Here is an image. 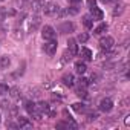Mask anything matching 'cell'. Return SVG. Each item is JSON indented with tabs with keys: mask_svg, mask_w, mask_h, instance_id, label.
<instances>
[{
	"mask_svg": "<svg viewBox=\"0 0 130 130\" xmlns=\"http://www.w3.org/2000/svg\"><path fill=\"white\" fill-rule=\"evenodd\" d=\"M95 2H96V0H87V6H89V8L95 6Z\"/></svg>",
	"mask_w": 130,
	"mask_h": 130,
	"instance_id": "d6a6232c",
	"label": "cell"
},
{
	"mask_svg": "<svg viewBox=\"0 0 130 130\" xmlns=\"http://www.w3.org/2000/svg\"><path fill=\"white\" fill-rule=\"evenodd\" d=\"M8 92H9V87L3 83H0V95H6Z\"/></svg>",
	"mask_w": 130,
	"mask_h": 130,
	"instance_id": "f546056e",
	"label": "cell"
},
{
	"mask_svg": "<svg viewBox=\"0 0 130 130\" xmlns=\"http://www.w3.org/2000/svg\"><path fill=\"white\" fill-rule=\"evenodd\" d=\"M9 64H11V58L8 55H2V57H0V68H2V69H8Z\"/></svg>",
	"mask_w": 130,
	"mask_h": 130,
	"instance_id": "2e32d148",
	"label": "cell"
},
{
	"mask_svg": "<svg viewBox=\"0 0 130 130\" xmlns=\"http://www.w3.org/2000/svg\"><path fill=\"white\" fill-rule=\"evenodd\" d=\"M55 35H57V32L52 26H43L41 28V37L44 40H55Z\"/></svg>",
	"mask_w": 130,
	"mask_h": 130,
	"instance_id": "277c9868",
	"label": "cell"
},
{
	"mask_svg": "<svg viewBox=\"0 0 130 130\" xmlns=\"http://www.w3.org/2000/svg\"><path fill=\"white\" fill-rule=\"evenodd\" d=\"M12 37H14L15 40H23V37H25V34H23V31H22V29H19V28H15V29L12 31Z\"/></svg>",
	"mask_w": 130,
	"mask_h": 130,
	"instance_id": "44dd1931",
	"label": "cell"
},
{
	"mask_svg": "<svg viewBox=\"0 0 130 130\" xmlns=\"http://www.w3.org/2000/svg\"><path fill=\"white\" fill-rule=\"evenodd\" d=\"M113 44H115V40H113V37H110V35H106V37L100 38V47H101L103 51H110V49L113 47Z\"/></svg>",
	"mask_w": 130,
	"mask_h": 130,
	"instance_id": "7a4b0ae2",
	"label": "cell"
},
{
	"mask_svg": "<svg viewBox=\"0 0 130 130\" xmlns=\"http://www.w3.org/2000/svg\"><path fill=\"white\" fill-rule=\"evenodd\" d=\"M74 29H75V25L72 22H63L61 25H58L60 34H71V32H74Z\"/></svg>",
	"mask_w": 130,
	"mask_h": 130,
	"instance_id": "5b68a950",
	"label": "cell"
},
{
	"mask_svg": "<svg viewBox=\"0 0 130 130\" xmlns=\"http://www.w3.org/2000/svg\"><path fill=\"white\" fill-rule=\"evenodd\" d=\"M58 9H60V6H58L57 3L47 2V3H44V6H43V9H41V11L44 12V15H49V17H52V15H57Z\"/></svg>",
	"mask_w": 130,
	"mask_h": 130,
	"instance_id": "6da1fadb",
	"label": "cell"
},
{
	"mask_svg": "<svg viewBox=\"0 0 130 130\" xmlns=\"http://www.w3.org/2000/svg\"><path fill=\"white\" fill-rule=\"evenodd\" d=\"M43 6H44V2H43V0H34V2L31 3L32 12H40V11L43 9Z\"/></svg>",
	"mask_w": 130,
	"mask_h": 130,
	"instance_id": "9a60e30c",
	"label": "cell"
},
{
	"mask_svg": "<svg viewBox=\"0 0 130 130\" xmlns=\"http://www.w3.org/2000/svg\"><path fill=\"white\" fill-rule=\"evenodd\" d=\"M74 68H75V72H77L78 75H83V74L87 71V66H86L84 61H77V63L74 64Z\"/></svg>",
	"mask_w": 130,
	"mask_h": 130,
	"instance_id": "5bb4252c",
	"label": "cell"
},
{
	"mask_svg": "<svg viewBox=\"0 0 130 130\" xmlns=\"http://www.w3.org/2000/svg\"><path fill=\"white\" fill-rule=\"evenodd\" d=\"M37 110H38L41 115H47L49 110H51V106H49V103H46V101H40V103L37 104Z\"/></svg>",
	"mask_w": 130,
	"mask_h": 130,
	"instance_id": "4fadbf2b",
	"label": "cell"
},
{
	"mask_svg": "<svg viewBox=\"0 0 130 130\" xmlns=\"http://www.w3.org/2000/svg\"><path fill=\"white\" fill-rule=\"evenodd\" d=\"M68 51L71 52L72 57H75L78 54V44H77V40L75 38H69L68 40Z\"/></svg>",
	"mask_w": 130,
	"mask_h": 130,
	"instance_id": "52a82bcc",
	"label": "cell"
},
{
	"mask_svg": "<svg viewBox=\"0 0 130 130\" xmlns=\"http://www.w3.org/2000/svg\"><path fill=\"white\" fill-rule=\"evenodd\" d=\"M57 46H58V43H57L55 40H47V43H44V46H43V51H44L49 57H52V55H55V52H57Z\"/></svg>",
	"mask_w": 130,
	"mask_h": 130,
	"instance_id": "3957f363",
	"label": "cell"
},
{
	"mask_svg": "<svg viewBox=\"0 0 130 130\" xmlns=\"http://www.w3.org/2000/svg\"><path fill=\"white\" fill-rule=\"evenodd\" d=\"M17 125L20 128H29V127H32V122L25 116H17Z\"/></svg>",
	"mask_w": 130,
	"mask_h": 130,
	"instance_id": "7c38bea8",
	"label": "cell"
},
{
	"mask_svg": "<svg viewBox=\"0 0 130 130\" xmlns=\"http://www.w3.org/2000/svg\"><path fill=\"white\" fill-rule=\"evenodd\" d=\"M107 28H109V26H107L106 23H101V25H98V26L93 29V34H95V35H101V34H104V32L107 31Z\"/></svg>",
	"mask_w": 130,
	"mask_h": 130,
	"instance_id": "d6986e66",
	"label": "cell"
},
{
	"mask_svg": "<svg viewBox=\"0 0 130 130\" xmlns=\"http://www.w3.org/2000/svg\"><path fill=\"white\" fill-rule=\"evenodd\" d=\"M6 112H8V116H9V118H17L19 110H17V107H15V106H9V109H8Z\"/></svg>",
	"mask_w": 130,
	"mask_h": 130,
	"instance_id": "603a6c76",
	"label": "cell"
},
{
	"mask_svg": "<svg viewBox=\"0 0 130 130\" xmlns=\"http://www.w3.org/2000/svg\"><path fill=\"white\" fill-rule=\"evenodd\" d=\"M25 109H26V112H28L29 115H32V113L37 112V104L32 103V101H26V103H25Z\"/></svg>",
	"mask_w": 130,
	"mask_h": 130,
	"instance_id": "e0dca14e",
	"label": "cell"
},
{
	"mask_svg": "<svg viewBox=\"0 0 130 130\" xmlns=\"http://www.w3.org/2000/svg\"><path fill=\"white\" fill-rule=\"evenodd\" d=\"M87 40H89V35H87V34H84V32L78 34V37H77V41H80V43H86Z\"/></svg>",
	"mask_w": 130,
	"mask_h": 130,
	"instance_id": "4316f807",
	"label": "cell"
},
{
	"mask_svg": "<svg viewBox=\"0 0 130 130\" xmlns=\"http://www.w3.org/2000/svg\"><path fill=\"white\" fill-rule=\"evenodd\" d=\"M6 15H8V9H5V8H0V23H2V22L6 19Z\"/></svg>",
	"mask_w": 130,
	"mask_h": 130,
	"instance_id": "4dcf8cb0",
	"label": "cell"
},
{
	"mask_svg": "<svg viewBox=\"0 0 130 130\" xmlns=\"http://www.w3.org/2000/svg\"><path fill=\"white\" fill-rule=\"evenodd\" d=\"M61 81L64 86H68V87H74L75 84V78H74V74H64L61 77Z\"/></svg>",
	"mask_w": 130,
	"mask_h": 130,
	"instance_id": "ba28073f",
	"label": "cell"
},
{
	"mask_svg": "<svg viewBox=\"0 0 130 130\" xmlns=\"http://www.w3.org/2000/svg\"><path fill=\"white\" fill-rule=\"evenodd\" d=\"M98 118V113L96 112H92V113H89V121H95Z\"/></svg>",
	"mask_w": 130,
	"mask_h": 130,
	"instance_id": "1f68e13d",
	"label": "cell"
},
{
	"mask_svg": "<svg viewBox=\"0 0 130 130\" xmlns=\"http://www.w3.org/2000/svg\"><path fill=\"white\" fill-rule=\"evenodd\" d=\"M89 9H90V17H92L93 20H103L104 12H103L98 6H92V8H89Z\"/></svg>",
	"mask_w": 130,
	"mask_h": 130,
	"instance_id": "9c48e42d",
	"label": "cell"
},
{
	"mask_svg": "<svg viewBox=\"0 0 130 130\" xmlns=\"http://www.w3.org/2000/svg\"><path fill=\"white\" fill-rule=\"evenodd\" d=\"M124 124H125V125H127V127H128V125H130V116H128V115H127V116H125V119H124Z\"/></svg>",
	"mask_w": 130,
	"mask_h": 130,
	"instance_id": "e575fe53",
	"label": "cell"
},
{
	"mask_svg": "<svg viewBox=\"0 0 130 130\" xmlns=\"http://www.w3.org/2000/svg\"><path fill=\"white\" fill-rule=\"evenodd\" d=\"M9 92H11V96H12L14 100H19V98L22 96V92H20V89H19V87H11V89H9Z\"/></svg>",
	"mask_w": 130,
	"mask_h": 130,
	"instance_id": "7402d4cb",
	"label": "cell"
},
{
	"mask_svg": "<svg viewBox=\"0 0 130 130\" xmlns=\"http://www.w3.org/2000/svg\"><path fill=\"white\" fill-rule=\"evenodd\" d=\"M78 54H80V57L83 58V61H90V60H93V54H92V51L87 49V47H81V51H78Z\"/></svg>",
	"mask_w": 130,
	"mask_h": 130,
	"instance_id": "8fae6325",
	"label": "cell"
},
{
	"mask_svg": "<svg viewBox=\"0 0 130 130\" xmlns=\"http://www.w3.org/2000/svg\"><path fill=\"white\" fill-rule=\"evenodd\" d=\"M66 11H68V14H69V15H77V14L80 12V8H78V5H72V6H71V8H68Z\"/></svg>",
	"mask_w": 130,
	"mask_h": 130,
	"instance_id": "cb8c5ba5",
	"label": "cell"
},
{
	"mask_svg": "<svg viewBox=\"0 0 130 130\" xmlns=\"http://www.w3.org/2000/svg\"><path fill=\"white\" fill-rule=\"evenodd\" d=\"M23 72H25V63L22 64V68H19V71H15V72H14V74H12L11 77H12V78H17V77H22V75H23Z\"/></svg>",
	"mask_w": 130,
	"mask_h": 130,
	"instance_id": "484cf974",
	"label": "cell"
},
{
	"mask_svg": "<svg viewBox=\"0 0 130 130\" xmlns=\"http://www.w3.org/2000/svg\"><path fill=\"white\" fill-rule=\"evenodd\" d=\"M103 2H106V3H107V2H112V0H103Z\"/></svg>",
	"mask_w": 130,
	"mask_h": 130,
	"instance_id": "d590c367",
	"label": "cell"
},
{
	"mask_svg": "<svg viewBox=\"0 0 130 130\" xmlns=\"http://www.w3.org/2000/svg\"><path fill=\"white\" fill-rule=\"evenodd\" d=\"M17 2H26V0H17Z\"/></svg>",
	"mask_w": 130,
	"mask_h": 130,
	"instance_id": "8d00e7d4",
	"label": "cell"
},
{
	"mask_svg": "<svg viewBox=\"0 0 130 130\" xmlns=\"http://www.w3.org/2000/svg\"><path fill=\"white\" fill-rule=\"evenodd\" d=\"M72 109H74L75 112H78V113H84V112H86V106H84L83 103H75V104H72Z\"/></svg>",
	"mask_w": 130,
	"mask_h": 130,
	"instance_id": "ffe728a7",
	"label": "cell"
},
{
	"mask_svg": "<svg viewBox=\"0 0 130 130\" xmlns=\"http://www.w3.org/2000/svg\"><path fill=\"white\" fill-rule=\"evenodd\" d=\"M122 11H124V6H122V5H116L115 9H113V15H121Z\"/></svg>",
	"mask_w": 130,
	"mask_h": 130,
	"instance_id": "83f0119b",
	"label": "cell"
},
{
	"mask_svg": "<svg viewBox=\"0 0 130 130\" xmlns=\"http://www.w3.org/2000/svg\"><path fill=\"white\" fill-rule=\"evenodd\" d=\"M87 86H89V80L87 78H80L78 80V87L80 89H86Z\"/></svg>",
	"mask_w": 130,
	"mask_h": 130,
	"instance_id": "d4e9b609",
	"label": "cell"
},
{
	"mask_svg": "<svg viewBox=\"0 0 130 130\" xmlns=\"http://www.w3.org/2000/svg\"><path fill=\"white\" fill-rule=\"evenodd\" d=\"M40 23H41V19H40L38 15L32 17V19H31V22H29V28H28V31H29V32H35V31L38 29Z\"/></svg>",
	"mask_w": 130,
	"mask_h": 130,
	"instance_id": "30bf717a",
	"label": "cell"
},
{
	"mask_svg": "<svg viewBox=\"0 0 130 130\" xmlns=\"http://www.w3.org/2000/svg\"><path fill=\"white\" fill-rule=\"evenodd\" d=\"M68 2L71 5H78V3H81V0H68Z\"/></svg>",
	"mask_w": 130,
	"mask_h": 130,
	"instance_id": "836d02e7",
	"label": "cell"
},
{
	"mask_svg": "<svg viewBox=\"0 0 130 130\" xmlns=\"http://www.w3.org/2000/svg\"><path fill=\"white\" fill-rule=\"evenodd\" d=\"M9 106H11V103L8 100H2V101H0V107H2V110H8Z\"/></svg>",
	"mask_w": 130,
	"mask_h": 130,
	"instance_id": "f1b7e54d",
	"label": "cell"
},
{
	"mask_svg": "<svg viewBox=\"0 0 130 130\" xmlns=\"http://www.w3.org/2000/svg\"><path fill=\"white\" fill-rule=\"evenodd\" d=\"M112 109H113V101H112L110 98H103V100L100 101V110H101V112L107 113V112H110Z\"/></svg>",
	"mask_w": 130,
	"mask_h": 130,
	"instance_id": "8992f818",
	"label": "cell"
},
{
	"mask_svg": "<svg viewBox=\"0 0 130 130\" xmlns=\"http://www.w3.org/2000/svg\"><path fill=\"white\" fill-rule=\"evenodd\" d=\"M83 25L87 28V29H92L93 28V19L90 15H83Z\"/></svg>",
	"mask_w": 130,
	"mask_h": 130,
	"instance_id": "ac0fdd59",
	"label": "cell"
},
{
	"mask_svg": "<svg viewBox=\"0 0 130 130\" xmlns=\"http://www.w3.org/2000/svg\"><path fill=\"white\" fill-rule=\"evenodd\" d=\"M0 2H2V0H0Z\"/></svg>",
	"mask_w": 130,
	"mask_h": 130,
	"instance_id": "74e56055",
	"label": "cell"
}]
</instances>
